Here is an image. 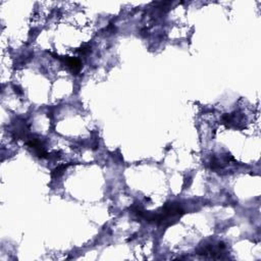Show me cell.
<instances>
[{
	"label": "cell",
	"mask_w": 261,
	"mask_h": 261,
	"mask_svg": "<svg viewBox=\"0 0 261 261\" xmlns=\"http://www.w3.org/2000/svg\"><path fill=\"white\" fill-rule=\"evenodd\" d=\"M63 60L66 63V65L68 66V68L72 70V72H74V74L80 72L81 68H82V63H81V61L78 59V58L68 57V56H66L65 58H63Z\"/></svg>",
	"instance_id": "obj_1"
},
{
	"label": "cell",
	"mask_w": 261,
	"mask_h": 261,
	"mask_svg": "<svg viewBox=\"0 0 261 261\" xmlns=\"http://www.w3.org/2000/svg\"><path fill=\"white\" fill-rule=\"evenodd\" d=\"M68 165H70V164H61V165H58V166L56 167V168H54L53 171H52V173H51L52 177H58V175H61L62 171H63L64 169H65L66 167L68 166Z\"/></svg>",
	"instance_id": "obj_2"
},
{
	"label": "cell",
	"mask_w": 261,
	"mask_h": 261,
	"mask_svg": "<svg viewBox=\"0 0 261 261\" xmlns=\"http://www.w3.org/2000/svg\"><path fill=\"white\" fill-rule=\"evenodd\" d=\"M77 52H80L81 54H88L89 52H91V48L89 46L85 45V46H82L81 48H79V49H77Z\"/></svg>",
	"instance_id": "obj_3"
},
{
	"label": "cell",
	"mask_w": 261,
	"mask_h": 261,
	"mask_svg": "<svg viewBox=\"0 0 261 261\" xmlns=\"http://www.w3.org/2000/svg\"><path fill=\"white\" fill-rule=\"evenodd\" d=\"M13 89H15V93H17V94H19V95L23 94V91H22V89L19 88V87H17V86H13Z\"/></svg>",
	"instance_id": "obj_4"
}]
</instances>
